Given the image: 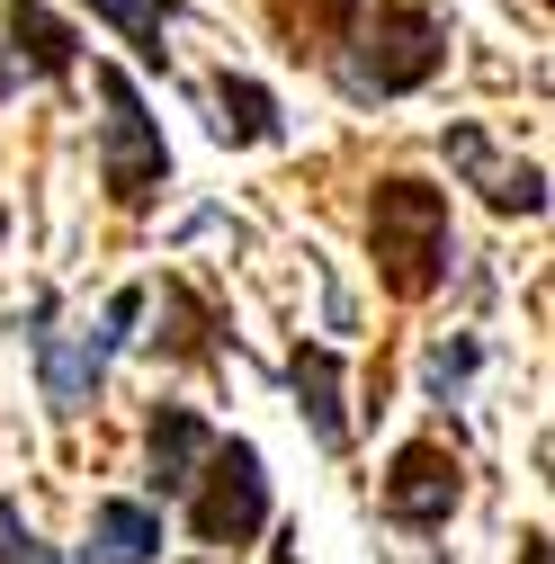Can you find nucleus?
<instances>
[{
	"label": "nucleus",
	"mask_w": 555,
	"mask_h": 564,
	"mask_svg": "<svg viewBox=\"0 0 555 564\" xmlns=\"http://www.w3.org/2000/svg\"><path fill=\"white\" fill-rule=\"evenodd\" d=\"M368 234H377V260H385V278H394L403 296H422L431 278L448 269V206H439V188H422V180H385Z\"/></svg>",
	"instance_id": "f257e3e1"
},
{
	"label": "nucleus",
	"mask_w": 555,
	"mask_h": 564,
	"mask_svg": "<svg viewBox=\"0 0 555 564\" xmlns=\"http://www.w3.org/2000/svg\"><path fill=\"white\" fill-rule=\"evenodd\" d=\"M260 520H269L260 448H251V440H216V448H206V466H197V511H188L197 546H242Z\"/></svg>",
	"instance_id": "f03ea898"
},
{
	"label": "nucleus",
	"mask_w": 555,
	"mask_h": 564,
	"mask_svg": "<svg viewBox=\"0 0 555 564\" xmlns=\"http://www.w3.org/2000/svg\"><path fill=\"white\" fill-rule=\"evenodd\" d=\"M359 45H368V63H359L350 82H359L368 99H394V90H412V82H431V73H439L448 28H439L431 10H377Z\"/></svg>",
	"instance_id": "7ed1b4c3"
},
{
	"label": "nucleus",
	"mask_w": 555,
	"mask_h": 564,
	"mask_svg": "<svg viewBox=\"0 0 555 564\" xmlns=\"http://www.w3.org/2000/svg\"><path fill=\"white\" fill-rule=\"evenodd\" d=\"M99 99H108V144H99V162H108V188L134 206V197H153V188H162L171 153H162V134H153L144 99L126 90V73H99Z\"/></svg>",
	"instance_id": "20e7f679"
},
{
	"label": "nucleus",
	"mask_w": 555,
	"mask_h": 564,
	"mask_svg": "<svg viewBox=\"0 0 555 564\" xmlns=\"http://www.w3.org/2000/svg\"><path fill=\"white\" fill-rule=\"evenodd\" d=\"M457 457L439 448V440H422V448H403L394 457V475H385V520H403V529H439L448 511H457Z\"/></svg>",
	"instance_id": "39448f33"
},
{
	"label": "nucleus",
	"mask_w": 555,
	"mask_h": 564,
	"mask_svg": "<svg viewBox=\"0 0 555 564\" xmlns=\"http://www.w3.org/2000/svg\"><path fill=\"white\" fill-rule=\"evenodd\" d=\"M134 305H144V296H117V305H108V323H99L90 340H73V349L36 332V349H45V394H54V403H90V394H99V368H108L117 332L134 323Z\"/></svg>",
	"instance_id": "423d86ee"
},
{
	"label": "nucleus",
	"mask_w": 555,
	"mask_h": 564,
	"mask_svg": "<svg viewBox=\"0 0 555 564\" xmlns=\"http://www.w3.org/2000/svg\"><path fill=\"white\" fill-rule=\"evenodd\" d=\"M81 555H90V564H153V555H162V511H153V502H99Z\"/></svg>",
	"instance_id": "0eeeda50"
},
{
	"label": "nucleus",
	"mask_w": 555,
	"mask_h": 564,
	"mask_svg": "<svg viewBox=\"0 0 555 564\" xmlns=\"http://www.w3.org/2000/svg\"><path fill=\"white\" fill-rule=\"evenodd\" d=\"M206 448H216V431H206L188 403H162V421H153V484L162 492H188L197 466H206Z\"/></svg>",
	"instance_id": "6e6552de"
},
{
	"label": "nucleus",
	"mask_w": 555,
	"mask_h": 564,
	"mask_svg": "<svg viewBox=\"0 0 555 564\" xmlns=\"http://www.w3.org/2000/svg\"><path fill=\"white\" fill-rule=\"evenodd\" d=\"M73 28H63L54 10H36V0H19L10 10V54H28V73H73Z\"/></svg>",
	"instance_id": "1a4fd4ad"
},
{
	"label": "nucleus",
	"mask_w": 555,
	"mask_h": 564,
	"mask_svg": "<svg viewBox=\"0 0 555 564\" xmlns=\"http://www.w3.org/2000/svg\"><path fill=\"white\" fill-rule=\"evenodd\" d=\"M90 10H99V19H117L134 45H144V54L162 63V0H90Z\"/></svg>",
	"instance_id": "9d476101"
},
{
	"label": "nucleus",
	"mask_w": 555,
	"mask_h": 564,
	"mask_svg": "<svg viewBox=\"0 0 555 564\" xmlns=\"http://www.w3.org/2000/svg\"><path fill=\"white\" fill-rule=\"evenodd\" d=\"M296 386L314 394V421H323V440H340V403H331V359H323V349H296Z\"/></svg>",
	"instance_id": "9b49d317"
},
{
	"label": "nucleus",
	"mask_w": 555,
	"mask_h": 564,
	"mask_svg": "<svg viewBox=\"0 0 555 564\" xmlns=\"http://www.w3.org/2000/svg\"><path fill=\"white\" fill-rule=\"evenodd\" d=\"M225 134H242V144L269 134V99H260L251 82H225Z\"/></svg>",
	"instance_id": "f8f14e48"
},
{
	"label": "nucleus",
	"mask_w": 555,
	"mask_h": 564,
	"mask_svg": "<svg viewBox=\"0 0 555 564\" xmlns=\"http://www.w3.org/2000/svg\"><path fill=\"white\" fill-rule=\"evenodd\" d=\"M0 564H54V555L36 546V529H28L10 502H0Z\"/></svg>",
	"instance_id": "ddd939ff"
},
{
	"label": "nucleus",
	"mask_w": 555,
	"mask_h": 564,
	"mask_svg": "<svg viewBox=\"0 0 555 564\" xmlns=\"http://www.w3.org/2000/svg\"><path fill=\"white\" fill-rule=\"evenodd\" d=\"M529 564H546V546H537V538H529Z\"/></svg>",
	"instance_id": "4468645a"
}]
</instances>
